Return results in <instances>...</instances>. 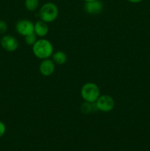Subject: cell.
<instances>
[{"label":"cell","mask_w":150,"mask_h":151,"mask_svg":"<svg viewBox=\"0 0 150 151\" xmlns=\"http://www.w3.org/2000/svg\"><path fill=\"white\" fill-rule=\"evenodd\" d=\"M32 52L35 57L44 60L49 58L54 52L52 44L49 40L41 38L37 40L36 42L32 46Z\"/></svg>","instance_id":"6da1fadb"},{"label":"cell","mask_w":150,"mask_h":151,"mask_svg":"<svg viewBox=\"0 0 150 151\" xmlns=\"http://www.w3.org/2000/svg\"><path fill=\"white\" fill-rule=\"evenodd\" d=\"M59 15L57 6L53 2H46L43 4L39 10V17L41 20L50 23L57 19Z\"/></svg>","instance_id":"7a4b0ae2"},{"label":"cell","mask_w":150,"mask_h":151,"mask_svg":"<svg viewBox=\"0 0 150 151\" xmlns=\"http://www.w3.org/2000/svg\"><path fill=\"white\" fill-rule=\"evenodd\" d=\"M80 94L85 102L95 103L100 96V89L96 83L88 82L82 86Z\"/></svg>","instance_id":"3957f363"},{"label":"cell","mask_w":150,"mask_h":151,"mask_svg":"<svg viewBox=\"0 0 150 151\" xmlns=\"http://www.w3.org/2000/svg\"><path fill=\"white\" fill-rule=\"evenodd\" d=\"M95 106L97 110H99L100 111L110 112L114 109L115 100L110 95H100L95 102Z\"/></svg>","instance_id":"277c9868"},{"label":"cell","mask_w":150,"mask_h":151,"mask_svg":"<svg viewBox=\"0 0 150 151\" xmlns=\"http://www.w3.org/2000/svg\"><path fill=\"white\" fill-rule=\"evenodd\" d=\"M0 44L5 51L9 52H15L19 48V41L14 36L10 35H4L0 40Z\"/></svg>","instance_id":"5b68a950"},{"label":"cell","mask_w":150,"mask_h":151,"mask_svg":"<svg viewBox=\"0 0 150 151\" xmlns=\"http://www.w3.org/2000/svg\"><path fill=\"white\" fill-rule=\"evenodd\" d=\"M16 30L19 35L25 37L34 32V24L28 19H21L16 23Z\"/></svg>","instance_id":"8992f818"},{"label":"cell","mask_w":150,"mask_h":151,"mask_svg":"<svg viewBox=\"0 0 150 151\" xmlns=\"http://www.w3.org/2000/svg\"><path fill=\"white\" fill-rule=\"evenodd\" d=\"M54 70H55V63L51 59H44L40 63L39 71L41 75L44 76H50L54 73Z\"/></svg>","instance_id":"52a82bcc"},{"label":"cell","mask_w":150,"mask_h":151,"mask_svg":"<svg viewBox=\"0 0 150 151\" xmlns=\"http://www.w3.org/2000/svg\"><path fill=\"white\" fill-rule=\"evenodd\" d=\"M103 9V4L99 0H94L91 1L85 2L84 10L87 13L91 15L99 14Z\"/></svg>","instance_id":"ba28073f"},{"label":"cell","mask_w":150,"mask_h":151,"mask_svg":"<svg viewBox=\"0 0 150 151\" xmlns=\"http://www.w3.org/2000/svg\"><path fill=\"white\" fill-rule=\"evenodd\" d=\"M34 32L36 34L37 36L41 38L46 36L49 32V27L46 22L42 20L35 22L34 24Z\"/></svg>","instance_id":"9c48e42d"},{"label":"cell","mask_w":150,"mask_h":151,"mask_svg":"<svg viewBox=\"0 0 150 151\" xmlns=\"http://www.w3.org/2000/svg\"><path fill=\"white\" fill-rule=\"evenodd\" d=\"M51 58H52L51 60L57 65H63L67 61V55H66V54L64 52L60 51V50L55 52H53Z\"/></svg>","instance_id":"30bf717a"},{"label":"cell","mask_w":150,"mask_h":151,"mask_svg":"<svg viewBox=\"0 0 150 151\" xmlns=\"http://www.w3.org/2000/svg\"><path fill=\"white\" fill-rule=\"evenodd\" d=\"M24 5L29 11H35L39 7V0H25Z\"/></svg>","instance_id":"8fae6325"},{"label":"cell","mask_w":150,"mask_h":151,"mask_svg":"<svg viewBox=\"0 0 150 151\" xmlns=\"http://www.w3.org/2000/svg\"><path fill=\"white\" fill-rule=\"evenodd\" d=\"M94 103H88V102H85L81 106L80 109L81 111L84 114H89L91 112H92L93 109L94 107H95V105H93Z\"/></svg>","instance_id":"7c38bea8"},{"label":"cell","mask_w":150,"mask_h":151,"mask_svg":"<svg viewBox=\"0 0 150 151\" xmlns=\"http://www.w3.org/2000/svg\"><path fill=\"white\" fill-rule=\"evenodd\" d=\"M37 35L35 32H32V33L29 34V35H26L24 37L25 38V43H26L27 45L29 46H33L35 44V43L37 41Z\"/></svg>","instance_id":"4fadbf2b"},{"label":"cell","mask_w":150,"mask_h":151,"mask_svg":"<svg viewBox=\"0 0 150 151\" xmlns=\"http://www.w3.org/2000/svg\"><path fill=\"white\" fill-rule=\"evenodd\" d=\"M7 30V24L5 21L0 20V34L6 33Z\"/></svg>","instance_id":"5bb4252c"},{"label":"cell","mask_w":150,"mask_h":151,"mask_svg":"<svg viewBox=\"0 0 150 151\" xmlns=\"http://www.w3.org/2000/svg\"><path fill=\"white\" fill-rule=\"evenodd\" d=\"M6 132V126L4 123L1 121H0V138L4 135Z\"/></svg>","instance_id":"9a60e30c"},{"label":"cell","mask_w":150,"mask_h":151,"mask_svg":"<svg viewBox=\"0 0 150 151\" xmlns=\"http://www.w3.org/2000/svg\"><path fill=\"white\" fill-rule=\"evenodd\" d=\"M127 1L131 3H139L141 1H142L143 0H127Z\"/></svg>","instance_id":"2e32d148"},{"label":"cell","mask_w":150,"mask_h":151,"mask_svg":"<svg viewBox=\"0 0 150 151\" xmlns=\"http://www.w3.org/2000/svg\"><path fill=\"white\" fill-rule=\"evenodd\" d=\"M85 2H88V1H94V0H83Z\"/></svg>","instance_id":"e0dca14e"}]
</instances>
